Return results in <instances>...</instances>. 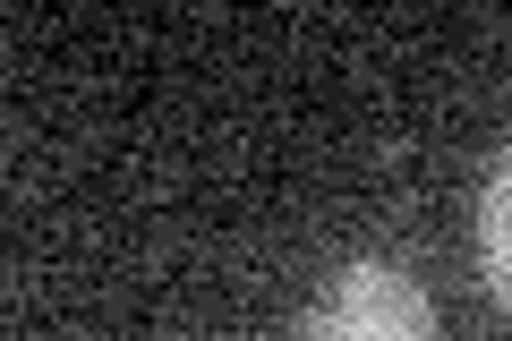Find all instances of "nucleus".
Listing matches in <instances>:
<instances>
[{
  "label": "nucleus",
  "mask_w": 512,
  "mask_h": 341,
  "mask_svg": "<svg viewBox=\"0 0 512 341\" xmlns=\"http://www.w3.org/2000/svg\"><path fill=\"white\" fill-rule=\"evenodd\" d=\"M299 341H436V307L384 256H350L299 316Z\"/></svg>",
  "instance_id": "1"
},
{
  "label": "nucleus",
  "mask_w": 512,
  "mask_h": 341,
  "mask_svg": "<svg viewBox=\"0 0 512 341\" xmlns=\"http://www.w3.org/2000/svg\"><path fill=\"white\" fill-rule=\"evenodd\" d=\"M478 248H487V290L504 299V316H512V154L495 162V180H487V205H478Z\"/></svg>",
  "instance_id": "2"
}]
</instances>
